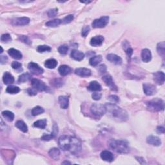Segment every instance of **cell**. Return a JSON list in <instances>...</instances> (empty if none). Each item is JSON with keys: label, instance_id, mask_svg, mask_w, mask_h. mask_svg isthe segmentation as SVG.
I'll use <instances>...</instances> for the list:
<instances>
[{"label": "cell", "instance_id": "obj_45", "mask_svg": "<svg viewBox=\"0 0 165 165\" xmlns=\"http://www.w3.org/2000/svg\"><path fill=\"white\" fill-rule=\"evenodd\" d=\"M109 100L113 103V104L115 103H118V102L119 101V97L116 96V95H112V96H110L109 98Z\"/></svg>", "mask_w": 165, "mask_h": 165}, {"label": "cell", "instance_id": "obj_9", "mask_svg": "<svg viewBox=\"0 0 165 165\" xmlns=\"http://www.w3.org/2000/svg\"><path fill=\"white\" fill-rule=\"evenodd\" d=\"M30 23V19L27 17H21L14 19L11 21V23L14 26H24Z\"/></svg>", "mask_w": 165, "mask_h": 165}, {"label": "cell", "instance_id": "obj_24", "mask_svg": "<svg viewBox=\"0 0 165 165\" xmlns=\"http://www.w3.org/2000/svg\"><path fill=\"white\" fill-rule=\"evenodd\" d=\"M3 81L5 85L12 84L14 82V78L9 72H5L3 77Z\"/></svg>", "mask_w": 165, "mask_h": 165}, {"label": "cell", "instance_id": "obj_21", "mask_svg": "<svg viewBox=\"0 0 165 165\" xmlns=\"http://www.w3.org/2000/svg\"><path fill=\"white\" fill-rule=\"evenodd\" d=\"M59 102L60 104L61 109H66L69 107V100L67 96H61L59 97Z\"/></svg>", "mask_w": 165, "mask_h": 165}, {"label": "cell", "instance_id": "obj_33", "mask_svg": "<svg viewBox=\"0 0 165 165\" xmlns=\"http://www.w3.org/2000/svg\"><path fill=\"white\" fill-rule=\"evenodd\" d=\"M61 23V20L59 19H55L53 20H50L46 23V26L49 27H58Z\"/></svg>", "mask_w": 165, "mask_h": 165}, {"label": "cell", "instance_id": "obj_46", "mask_svg": "<svg viewBox=\"0 0 165 165\" xmlns=\"http://www.w3.org/2000/svg\"><path fill=\"white\" fill-rule=\"evenodd\" d=\"M19 39H20V40L22 42H23V43H26V44L29 45V44L31 43V41H30V39H28V37L26 36H19Z\"/></svg>", "mask_w": 165, "mask_h": 165}, {"label": "cell", "instance_id": "obj_27", "mask_svg": "<svg viewBox=\"0 0 165 165\" xmlns=\"http://www.w3.org/2000/svg\"><path fill=\"white\" fill-rule=\"evenodd\" d=\"M57 65H58V61L54 59H49L45 63V66L50 69H54L57 67Z\"/></svg>", "mask_w": 165, "mask_h": 165}, {"label": "cell", "instance_id": "obj_30", "mask_svg": "<svg viewBox=\"0 0 165 165\" xmlns=\"http://www.w3.org/2000/svg\"><path fill=\"white\" fill-rule=\"evenodd\" d=\"M123 49H124L125 52H126L128 57L130 58L131 56L133 54V49L130 47L129 43L126 41H124L123 42Z\"/></svg>", "mask_w": 165, "mask_h": 165}, {"label": "cell", "instance_id": "obj_14", "mask_svg": "<svg viewBox=\"0 0 165 165\" xmlns=\"http://www.w3.org/2000/svg\"><path fill=\"white\" fill-rule=\"evenodd\" d=\"M75 74L82 78L85 77H89L91 75V70L86 68H79L75 70Z\"/></svg>", "mask_w": 165, "mask_h": 165}, {"label": "cell", "instance_id": "obj_41", "mask_svg": "<svg viewBox=\"0 0 165 165\" xmlns=\"http://www.w3.org/2000/svg\"><path fill=\"white\" fill-rule=\"evenodd\" d=\"M12 40V38L10 34H3L1 37V41L2 42H9Z\"/></svg>", "mask_w": 165, "mask_h": 165}, {"label": "cell", "instance_id": "obj_12", "mask_svg": "<svg viewBox=\"0 0 165 165\" xmlns=\"http://www.w3.org/2000/svg\"><path fill=\"white\" fill-rule=\"evenodd\" d=\"M153 81L157 85H163L164 82L165 76L163 72H157L153 74Z\"/></svg>", "mask_w": 165, "mask_h": 165}, {"label": "cell", "instance_id": "obj_39", "mask_svg": "<svg viewBox=\"0 0 165 165\" xmlns=\"http://www.w3.org/2000/svg\"><path fill=\"white\" fill-rule=\"evenodd\" d=\"M68 50H69V47H68L67 45H61V46L58 48V52L63 55L67 54Z\"/></svg>", "mask_w": 165, "mask_h": 165}, {"label": "cell", "instance_id": "obj_42", "mask_svg": "<svg viewBox=\"0 0 165 165\" xmlns=\"http://www.w3.org/2000/svg\"><path fill=\"white\" fill-rule=\"evenodd\" d=\"M48 16L50 18H53V17H55L57 14H58V8H52V9H50L48 11Z\"/></svg>", "mask_w": 165, "mask_h": 165}, {"label": "cell", "instance_id": "obj_17", "mask_svg": "<svg viewBox=\"0 0 165 165\" xmlns=\"http://www.w3.org/2000/svg\"><path fill=\"white\" fill-rule=\"evenodd\" d=\"M146 142L148 144L153 145V146H159L161 144V139L158 137H156V136H153V135L148 136L146 139Z\"/></svg>", "mask_w": 165, "mask_h": 165}, {"label": "cell", "instance_id": "obj_3", "mask_svg": "<svg viewBox=\"0 0 165 165\" xmlns=\"http://www.w3.org/2000/svg\"><path fill=\"white\" fill-rule=\"evenodd\" d=\"M109 146L115 152L119 153H127L130 151L129 143L125 140H113L110 142Z\"/></svg>", "mask_w": 165, "mask_h": 165}, {"label": "cell", "instance_id": "obj_10", "mask_svg": "<svg viewBox=\"0 0 165 165\" xmlns=\"http://www.w3.org/2000/svg\"><path fill=\"white\" fill-rule=\"evenodd\" d=\"M102 79H103L104 83L107 85V86L109 87L111 90L113 91H118V87L113 82L112 76L110 75H106L104 76Z\"/></svg>", "mask_w": 165, "mask_h": 165}, {"label": "cell", "instance_id": "obj_15", "mask_svg": "<svg viewBox=\"0 0 165 165\" xmlns=\"http://www.w3.org/2000/svg\"><path fill=\"white\" fill-rule=\"evenodd\" d=\"M101 157L103 160L107 162H112L114 160V156L113 153L109 150H104L101 153Z\"/></svg>", "mask_w": 165, "mask_h": 165}, {"label": "cell", "instance_id": "obj_36", "mask_svg": "<svg viewBox=\"0 0 165 165\" xmlns=\"http://www.w3.org/2000/svg\"><path fill=\"white\" fill-rule=\"evenodd\" d=\"M44 112L45 110L42 107L39 106H37L32 110V115L34 116H36L41 114V113H43Z\"/></svg>", "mask_w": 165, "mask_h": 165}, {"label": "cell", "instance_id": "obj_19", "mask_svg": "<svg viewBox=\"0 0 165 165\" xmlns=\"http://www.w3.org/2000/svg\"><path fill=\"white\" fill-rule=\"evenodd\" d=\"M70 56L74 59L79 61L82 60L85 58L84 53H82V52H81V51L77 50H73L72 52H71Z\"/></svg>", "mask_w": 165, "mask_h": 165}, {"label": "cell", "instance_id": "obj_16", "mask_svg": "<svg viewBox=\"0 0 165 165\" xmlns=\"http://www.w3.org/2000/svg\"><path fill=\"white\" fill-rule=\"evenodd\" d=\"M104 39L102 36H96L91 39L90 43L93 47H98L102 45Z\"/></svg>", "mask_w": 165, "mask_h": 165}, {"label": "cell", "instance_id": "obj_4", "mask_svg": "<svg viewBox=\"0 0 165 165\" xmlns=\"http://www.w3.org/2000/svg\"><path fill=\"white\" fill-rule=\"evenodd\" d=\"M147 109L152 112H159L164 109V101L161 99L155 98L146 103Z\"/></svg>", "mask_w": 165, "mask_h": 165}, {"label": "cell", "instance_id": "obj_52", "mask_svg": "<svg viewBox=\"0 0 165 165\" xmlns=\"http://www.w3.org/2000/svg\"><path fill=\"white\" fill-rule=\"evenodd\" d=\"M7 61V56H1V64H4L6 63V61Z\"/></svg>", "mask_w": 165, "mask_h": 165}, {"label": "cell", "instance_id": "obj_6", "mask_svg": "<svg viewBox=\"0 0 165 165\" xmlns=\"http://www.w3.org/2000/svg\"><path fill=\"white\" fill-rule=\"evenodd\" d=\"M109 16H102L100 18L96 19L93 21L92 25L94 28H101L104 27L109 23Z\"/></svg>", "mask_w": 165, "mask_h": 165}, {"label": "cell", "instance_id": "obj_43", "mask_svg": "<svg viewBox=\"0 0 165 165\" xmlns=\"http://www.w3.org/2000/svg\"><path fill=\"white\" fill-rule=\"evenodd\" d=\"M90 28L89 26H85L82 29V32H81V35L82 37H87V36L89 34L90 32Z\"/></svg>", "mask_w": 165, "mask_h": 165}, {"label": "cell", "instance_id": "obj_44", "mask_svg": "<svg viewBox=\"0 0 165 165\" xmlns=\"http://www.w3.org/2000/svg\"><path fill=\"white\" fill-rule=\"evenodd\" d=\"M55 138V136L52 133H50V134H45V135H43L41 137V140L43 141H50L51 139H52L53 138Z\"/></svg>", "mask_w": 165, "mask_h": 165}, {"label": "cell", "instance_id": "obj_37", "mask_svg": "<svg viewBox=\"0 0 165 165\" xmlns=\"http://www.w3.org/2000/svg\"><path fill=\"white\" fill-rule=\"evenodd\" d=\"M37 50L38 52L42 53L45 52H49L51 50V48L50 47L47 46V45H39L37 48Z\"/></svg>", "mask_w": 165, "mask_h": 165}, {"label": "cell", "instance_id": "obj_38", "mask_svg": "<svg viewBox=\"0 0 165 165\" xmlns=\"http://www.w3.org/2000/svg\"><path fill=\"white\" fill-rule=\"evenodd\" d=\"M51 84L56 87H60L63 85V81L61 79H54L51 81Z\"/></svg>", "mask_w": 165, "mask_h": 165}, {"label": "cell", "instance_id": "obj_18", "mask_svg": "<svg viewBox=\"0 0 165 165\" xmlns=\"http://www.w3.org/2000/svg\"><path fill=\"white\" fill-rule=\"evenodd\" d=\"M141 58L143 61L145 63H148L152 59V54L150 50L147 49V48H144L141 52Z\"/></svg>", "mask_w": 165, "mask_h": 165}, {"label": "cell", "instance_id": "obj_5", "mask_svg": "<svg viewBox=\"0 0 165 165\" xmlns=\"http://www.w3.org/2000/svg\"><path fill=\"white\" fill-rule=\"evenodd\" d=\"M90 111L92 115L98 118L102 117L107 112L105 105L98 103H94L92 105L90 108Z\"/></svg>", "mask_w": 165, "mask_h": 165}, {"label": "cell", "instance_id": "obj_50", "mask_svg": "<svg viewBox=\"0 0 165 165\" xmlns=\"http://www.w3.org/2000/svg\"><path fill=\"white\" fill-rule=\"evenodd\" d=\"M99 72L101 73H104L107 71V67L104 65H101L99 67Z\"/></svg>", "mask_w": 165, "mask_h": 165}, {"label": "cell", "instance_id": "obj_28", "mask_svg": "<svg viewBox=\"0 0 165 165\" xmlns=\"http://www.w3.org/2000/svg\"><path fill=\"white\" fill-rule=\"evenodd\" d=\"M102 61V56L99 55V56H95L91 58L89 63L91 66L96 67L98 65L99 63H100V62Z\"/></svg>", "mask_w": 165, "mask_h": 165}, {"label": "cell", "instance_id": "obj_54", "mask_svg": "<svg viewBox=\"0 0 165 165\" xmlns=\"http://www.w3.org/2000/svg\"><path fill=\"white\" fill-rule=\"evenodd\" d=\"M81 3H91V1H80Z\"/></svg>", "mask_w": 165, "mask_h": 165}, {"label": "cell", "instance_id": "obj_1", "mask_svg": "<svg viewBox=\"0 0 165 165\" xmlns=\"http://www.w3.org/2000/svg\"><path fill=\"white\" fill-rule=\"evenodd\" d=\"M59 146L63 151L77 154L81 150V143L78 138L69 135H62L58 141Z\"/></svg>", "mask_w": 165, "mask_h": 165}, {"label": "cell", "instance_id": "obj_48", "mask_svg": "<svg viewBox=\"0 0 165 165\" xmlns=\"http://www.w3.org/2000/svg\"><path fill=\"white\" fill-rule=\"evenodd\" d=\"M101 94L99 93V92H94L92 94V99L94 100L95 101H98L99 99H101Z\"/></svg>", "mask_w": 165, "mask_h": 165}, {"label": "cell", "instance_id": "obj_35", "mask_svg": "<svg viewBox=\"0 0 165 165\" xmlns=\"http://www.w3.org/2000/svg\"><path fill=\"white\" fill-rule=\"evenodd\" d=\"M31 79V76L29 74L26 73V74H23L22 75L19 76L18 78V82H27L28 81H29Z\"/></svg>", "mask_w": 165, "mask_h": 165}, {"label": "cell", "instance_id": "obj_31", "mask_svg": "<svg viewBox=\"0 0 165 165\" xmlns=\"http://www.w3.org/2000/svg\"><path fill=\"white\" fill-rule=\"evenodd\" d=\"M2 116H3L4 118L7 119L8 121H12L14 119V114L10 111L5 110L2 112Z\"/></svg>", "mask_w": 165, "mask_h": 165}, {"label": "cell", "instance_id": "obj_32", "mask_svg": "<svg viewBox=\"0 0 165 165\" xmlns=\"http://www.w3.org/2000/svg\"><path fill=\"white\" fill-rule=\"evenodd\" d=\"M6 92L8 94H18L20 92V89L18 87L10 85V86H8L7 88Z\"/></svg>", "mask_w": 165, "mask_h": 165}, {"label": "cell", "instance_id": "obj_51", "mask_svg": "<svg viewBox=\"0 0 165 165\" xmlns=\"http://www.w3.org/2000/svg\"><path fill=\"white\" fill-rule=\"evenodd\" d=\"M157 132L159 133H164V128L163 126H159L157 127Z\"/></svg>", "mask_w": 165, "mask_h": 165}, {"label": "cell", "instance_id": "obj_53", "mask_svg": "<svg viewBox=\"0 0 165 165\" xmlns=\"http://www.w3.org/2000/svg\"><path fill=\"white\" fill-rule=\"evenodd\" d=\"M62 164H71V163L69 161H64L63 163H62Z\"/></svg>", "mask_w": 165, "mask_h": 165}, {"label": "cell", "instance_id": "obj_13", "mask_svg": "<svg viewBox=\"0 0 165 165\" xmlns=\"http://www.w3.org/2000/svg\"><path fill=\"white\" fill-rule=\"evenodd\" d=\"M107 60H109L110 62L113 63L116 65H121L123 62V60L121 57L119 56L114 54H109L107 56Z\"/></svg>", "mask_w": 165, "mask_h": 165}, {"label": "cell", "instance_id": "obj_23", "mask_svg": "<svg viewBox=\"0 0 165 165\" xmlns=\"http://www.w3.org/2000/svg\"><path fill=\"white\" fill-rule=\"evenodd\" d=\"M8 53L12 58L16 59H21L22 58V54L19 50L15 48H10L8 50Z\"/></svg>", "mask_w": 165, "mask_h": 165}, {"label": "cell", "instance_id": "obj_49", "mask_svg": "<svg viewBox=\"0 0 165 165\" xmlns=\"http://www.w3.org/2000/svg\"><path fill=\"white\" fill-rule=\"evenodd\" d=\"M27 93L30 96H35L37 94V90L35 89H34L33 87L27 89Z\"/></svg>", "mask_w": 165, "mask_h": 165}, {"label": "cell", "instance_id": "obj_7", "mask_svg": "<svg viewBox=\"0 0 165 165\" xmlns=\"http://www.w3.org/2000/svg\"><path fill=\"white\" fill-rule=\"evenodd\" d=\"M31 85H32V87L34 89H35L38 91H40V92L47 91L48 89V87L46 86V85L45 84L44 82H43L38 79H33L31 81Z\"/></svg>", "mask_w": 165, "mask_h": 165}, {"label": "cell", "instance_id": "obj_25", "mask_svg": "<svg viewBox=\"0 0 165 165\" xmlns=\"http://www.w3.org/2000/svg\"><path fill=\"white\" fill-rule=\"evenodd\" d=\"M87 89L90 91H100L101 90V85L98 82H97L96 81L90 82V83L89 84V87H87Z\"/></svg>", "mask_w": 165, "mask_h": 165}, {"label": "cell", "instance_id": "obj_47", "mask_svg": "<svg viewBox=\"0 0 165 165\" xmlns=\"http://www.w3.org/2000/svg\"><path fill=\"white\" fill-rule=\"evenodd\" d=\"M11 66H12V69H15V70H18L19 69H20L22 66V64L21 63L18 62V61H14L12 62V65H11Z\"/></svg>", "mask_w": 165, "mask_h": 165}, {"label": "cell", "instance_id": "obj_29", "mask_svg": "<svg viewBox=\"0 0 165 165\" xmlns=\"http://www.w3.org/2000/svg\"><path fill=\"white\" fill-rule=\"evenodd\" d=\"M157 50L159 55L164 58L165 55V43L162 41L159 43L157 45Z\"/></svg>", "mask_w": 165, "mask_h": 165}, {"label": "cell", "instance_id": "obj_11", "mask_svg": "<svg viewBox=\"0 0 165 165\" xmlns=\"http://www.w3.org/2000/svg\"><path fill=\"white\" fill-rule=\"evenodd\" d=\"M143 90L145 94L147 96H153L157 92L155 85L148 83L143 85Z\"/></svg>", "mask_w": 165, "mask_h": 165}, {"label": "cell", "instance_id": "obj_26", "mask_svg": "<svg viewBox=\"0 0 165 165\" xmlns=\"http://www.w3.org/2000/svg\"><path fill=\"white\" fill-rule=\"evenodd\" d=\"M15 126L18 128V129L22 131L23 132L26 133L28 132V126L27 125L25 124L24 121H23L21 120H19L16 123Z\"/></svg>", "mask_w": 165, "mask_h": 165}, {"label": "cell", "instance_id": "obj_22", "mask_svg": "<svg viewBox=\"0 0 165 165\" xmlns=\"http://www.w3.org/2000/svg\"><path fill=\"white\" fill-rule=\"evenodd\" d=\"M48 155L54 160H58L60 156V150L57 148H52L48 152Z\"/></svg>", "mask_w": 165, "mask_h": 165}, {"label": "cell", "instance_id": "obj_40", "mask_svg": "<svg viewBox=\"0 0 165 165\" xmlns=\"http://www.w3.org/2000/svg\"><path fill=\"white\" fill-rule=\"evenodd\" d=\"M73 19H74V16L72 15V14H70V15H68L66 17H65V18L61 20V23L64 24H67L70 23Z\"/></svg>", "mask_w": 165, "mask_h": 165}, {"label": "cell", "instance_id": "obj_8", "mask_svg": "<svg viewBox=\"0 0 165 165\" xmlns=\"http://www.w3.org/2000/svg\"><path fill=\"white\" fill-rule=\"evenodd\" d=\"M28 69L31 73L34 75L42 74L44 72V70L40 66L34 62H30L28 63Z\"/></svg>", "mask_w": 165, "mask_h": 165}, {"label": "cell", "instance_id": "obj_34", "mask_svg": "<svg viewBox=\"0 0 165 165\" xmlns=\"http://www.w3.org/2000/svg\"><path fill=\"white\" fill-rule=\"evenodd\" d=\"M46 125H47V120L45 119L38 120L34 123V126L39 128V129H44L46 127Z\"/></svg>", "mask_w": 165, "mask_h": 165}, {"label": "cell", "instance_id": "obj_2", "mask_svg": "<svg viewBox=\"0 0 165 165\" xmlns=\"http://www.w3.org/2000/svg\"><path fill=\"white\" fill-rule=\"evenodd\" d=\"M107 112L111 118L117 121H125L129 118L127 112L124 109L113 103L105 104Z\"/></svg>", "mask_w": 165, "mask_h": 165}, {"label": "cell", "instance_id": "obj_20", "mask_svg": "<svg viewBox=\"0 0 165 165\" xmlns=\"http://www.w3.org/2000/svg\"><path fill=\"white\" fill-rule=\"evenodd\" d=\"M59 72L60 74V75L62 76H65L67 75H69L72 72V69L69 66L67 65H61L59 68Z\"/></svg>", "mask_w": 165, "mask_h": 165}]
</instances>
